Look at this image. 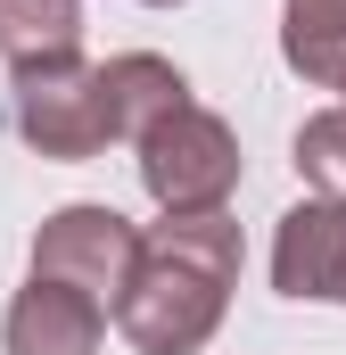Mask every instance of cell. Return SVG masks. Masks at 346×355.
<instances>
[{
	"label": "cell",
	"mask_w": 346,
	"mask_h": 355,
	"mask_svg": "<svg viewBox=\"0 0 346 355\" xmlns=\"http://www.w3.org/2000/svg\"><path fill=\"white\" fill-rule=\"evenodd\" d=\"M280 58L330 91L346 75V0H280Z\"/></svg>",
	"instance_id": "obj_8"
},
{
	"label": "cell",
	"mask_w": 346,
	"mask_h": 355,
	"mask_svg": "<svg viewBox=\"0 0 346 355\" xmlns=\"http://www.w3.org/2000/svg\"><path fill=\"white\" fill-rule=\"evenodd\" d=\"M330 91H346V75H338V83H330ZM338 107H346V99H338Z\"/></svg>",
	"instance_id": "obj_11"
},
{
	"label": "cell",
	"mask_w": 346,
	"mask_h": 355,
	"mask_svg": "<svg viewBox=\"0 0 346 355\" xmlns=\"http://www.w3.org/2000/svg\"><path fill=\"white\" fill-rule=\"evenodd\" d=\"M297 174H305V198H338L346 207V107L305 116V132H297Z\"/></svg>",
	"instance_id": "obj_10"
},
{
	"label": "cell",
	"mask_w": 346,
	"mask_h": 355,
	"mask_svg": "<svg viewBox=\"0 0 346 355\" xmlns=\"http://www.w3.org/2000/svg\"><path fill=\"white\" fill-rule=\"evenodd\" d=\"M239 223L231 215H165L140 232L132 272L107 306V322L132 339L140 355H198L239 289Z\"/></svg>",
	"instance_id": "obj_1"
},
{
	"label": "cell",
	"mask_w": 346,
	"mask_h": 355,
	"mask_svg": "<svg viewBox=\"0 0 346 355\" xmlns=\"http://www.w3.org/2000/svg\"><path fill=\"white\" fill-rule=\"evenodd\" d=\"M272 289L346 306V207L338 198H297L272 232Z\"/></svg>",
	"instance_id": "obj_5"
},
{
	"label": "cell",
	"mask_w": 346,
	"mask_h": 355,
	"mask_svg": "<svg viewBox=\"0 0 346 355\" xmlns=\"http://www.w3.org/2000/svg\"><path fill=\"white\" fill-rule=\"evenodd\" d=\"M8 116L25 132V149H42L50 166H83L116 141V116H107V91H99V67L83 50L75 58H42V67H8Z\"/></svg>",
	"instance_id": "obj_3"
},
{
	"label": "cell",
	"mask_w": 346,
	"mask_h": 355,
	"mask_svg": "<svg viewBox=\"0 0 346 355\" xmlns=\"http://www.w3.org/2000/svg\"><path fill=\"white\" fill-rule=\"evenodd\" d=\"M83 50V0H0V58L42 67Z\"/></svg>",
	"instance_id": "obj_9"
},
{
	"label": "cell",
	"mask_w": 346,
	"mask_h": 355,
	"mask_svg": "<svg viewBox=\"0 0 346 355\" xmlns=\"http://www.w3.org/2000/svg\"><path fill=\"white\" fill-rule=\"evenodd\" d=\"M132 248H140V223H124L116 207L99 198H75L58 215H42L33 232V272L42 281H66V289H91L99 306H116L124 272H132Z\"/></svg>",
	"instance_id": "obj_4"
},
{
	"label": "cell",
	"mask_w": 346,
	"mask_h": 355,
	"mask_svg": "<svg viewBox=\"0 0 346 355\" xmlns=\"http://www.w3.org/2000/svg\"><path fill=\"white\" fill-rule=\"evenodd\" d=\"M8 355H99L107 339V306L91 289H66V281H25L8 297V322H0Z\"/></svg>",
	"instance_id": "obj_6"
},
{
	"label": "cell",
	"mask_w": 346,
	"mask_h": 355,
	"mask_svg": "<svg viewBox=\"0 0 346 355\" xmlns=\"http://www.w3.org/2000/svg\"><path fill=\"white\" fill-rule=\"evenodd\" d=\"M149 8H173V0H149Z\"/></svg>",
	"instance_id": "obj_12"
},
{
	"label": "cell",
	"mask_w": 346,
	"mask_h": 355,
	"mask_svg": "<svg viewBox=\"0 0 346 355\" xmlns=\"http://www.w3.org/2000/svg\"><path fill=\"white\" fill-rule=\"evenodd\" d=\"M132 157H140V190H149L165 215H223L231 190H239V141H231V124H223L215 107H198V99H181L173 116H157V124L132 141Z\"/></svg>",
	"instance_id": "obj_2"
},
{
	"label": "cell",
	"mask_w": 346,
	"mask_h": 355,
	"mask_svg": "<svg viewBox=\"0 0 346 355\" xmlns=\"http://www.w3.org/2000/svg\"><path fill=\"white\" fill-rule=\"evenodd\" d=\"M99 91H107V116H116V141H140L157 116H173L190 83H181V67L157 58V50H124V58H107L99 67Z\"/></svg>",
	"instance_id": "obj_7"
}]
</instances>
